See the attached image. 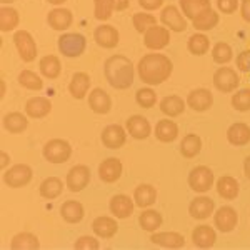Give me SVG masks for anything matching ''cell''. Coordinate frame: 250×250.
<instances>
[{"instance_id":"20","label":"cell","mask_w":250,"mask_h":250,"mask_svg":"<svg viewBox=\"0 0 250 250\" xmlns=\"http://www.w3.org/2000/svg\"><path fill=\"white\" fill-rule=\"evenodd\" d=\"M213 105V95L207 88H195L187 95V107L193 112H205Z\"/></svg>"},{"instance_id":"44","label":"cell","mask_w":250,"mask_h":250,"mask_svg":"<svg viewBox=\"0 0 250 250\" xmlns=\"http://www.w3.org/2000/svg\"><path fill=\"white\" fill-rule=\"evenodd\" d=\"M115 12L114 0H94V17L100 22H105Z\"/></svg>"},{"instance_id":"53","label":"cell","mask_w":250,"mask_h":250,"mask_svg":"<svg viewBox=\"0 0 250 250\" xmlns=\"http://www.w3.org/2000/svg\"><path fill=\"white\" fill-rule=\"evenodd\" d=\"M240 15L245 22H250V0H242L240 2Z\"/></svg>"},{"instance_id":"25","label":"cell","mask_w":250,"mask_h":250,"mask_svg":"<svg viewBox=\"0 0 250 250\" xmlns=\"http://www.w3.org/2000/svg\"><path fill=\"white\" fill-rule=\"evenodd\" d=\"M192 242L197 249H210L217 242V233L210 225H199L192 230Z\"/></svg>"},{"instance_id":"59","label":"cell","mask_w":250,"mask_h":250,"mask_svg":"<svg viewBox=\"0 0 250 250\" xmlns=\"http://www.w3.org/2000/svg\"><path fill=\"white\" fill-rule=\"evenodd\" d=\"M3 95H5V82L2 80V97H3Z\"/></svg>"},{"instance_id":"32","label":"cell","mask_w":250,"mask_h":250,"mask_svg":"<svg viewBox=\"0 0 250 250\" xmlns=\"http://www.w3.org/2000/svg\"><path fill=\"white\" fill-rule=\"evenodd\" d=\"M227 140L229 144L235 147H244L250 142V127L244 122L232 124L227 130Z\"/></svg>"},{"instance_id":"43","label":"cell","mask_w":250,"mask_h":250,"mask_svg":"<svg viewBox=\"0 0 250 250\" xmlns=\"http://www.w3.org/2000/svg\"><path fill=\"white\" fill-rule=\"evenodd\" d=\"M19 83L27 90H34L39 92L43 88V80L40 79V75H37L32 70H22L19 74Z\"/></svg>"},{"instance_id":"2","label":"cell","mask_w":250,"mask_h":250,"mask_svg":"<svg viewBox=\"0 0 250 250\" xmlns=\"http://www.w3.org/2000/svg\"><path fill=\"white\" fill-rule=\"evenodd\" d=\"M134 63L125 55H112L104 63V74H105L107 82L117 90H125L132 87L135 77Z\"/></svg>"},{"instance_id":"6","label":"cell","mask_w":250,"mask_h":250,"mask_svg":"<svg viewBox=\"0 0 250 250\" xmlns=\"http://www.w3.org/2000/svg\"><path fill=\"white\" fill-rule=\"evenodd\" d=\"M213 172L212 168H208L207 165H199V167H193L190 173H188V187L197 193H205L212 188L213 185Z\"/></svg>"},{"instance_id":"55","label":"cell","mask_w":250,"mask_h":250,"mask_svg":"<svg viewBox=\"0 0 250 250\" xmlns=\"http://www.w3.org/2000/svg\"><path fill=\"white\" fill-rule=\"evenodd\" d=\"M115 3V10L117 12H122L128 7V3H130V0H114Z\"/></svg>"},{"instance_id":"5","label":"cell","mask_w":250,"mask_h":250,"mask_svg":"<svg viewBox=\"0 0 250 250\" xmlns=\"http://www.w3.org/2000/svg\"><path fill=\"white\" fill-rule=\"evenodd\" d=\"M34 172L32 167L27 164H15L10 168L3 170V184L10 188H20L25 187L27 184H30Z\"/></svg>"},{"instance_id":"22","label":"cell","mask_w":250,"mask_h":250,"mask_svg":"<svg viewBox=\"0 0 250 250\" xmlns=\"http://www.w3.org/2000/svg\"><path fill=\"white\" fill-rule=\"evenodd\" d=\"M74 22V15L68 9H62V7H57V9L50 10L47 15V23L50 29L54 30H59V32H63L67 30L68 27L72 25Z\"/></svg>"},{"instance_id":"28","label":"cell","mask_w":250,"mask_h":250,"mask_svg":"<svg viewBox=\"0 0 250 250\" xmlns=\"http://www.w3.org/2000/svg\"><path fill=\"white\" fill-rule=\"evenodd\" d=\"M2 125L9 134L17 135L27 130V127H29V119H27L22 112H10V114L3 115Z\"/></svg>"},{"instance_id":"37","label":"cell","mask_w":250,"mask_h":250,"mask_svg":"<svg viewBox=\"0 0 250 250\" xmlns=\"http://www.w3.org/2000/svg\"><path fill=\"white\" fill-rule=\"evenodd\" d=\"M162 213L157 212V210H152V208H147L144 210L142 213L139 215V224L142 227V230L145 232H157L160 227H162Z\"/></svg>"},{"instance_id":"36","label":"cell","mask_w":250,"mask_h":250,"mask_svg":"<svg viewBox=\"0 0 250 250\" xmlns=\"http://www.w3.org/2000/svg\"><path fill=\"white\" fill-rule=\"evenodd\" d=\"M202 150V139L197 134H187L180 142V155L185 159H193Z\"/></svg>"},{"instance_id":"9","label":"cell","mask_w":250,"mask_h":250,"mask_svg":"<svg viewBox=\"0 0 250 250\" xmlns=\"http://www.w3.org/2000/svg\"><path fill=\"white\" fill-rule=\"evenodd\" d=\"M90 184V168L87 165H74V167L68 170L67 179H65V185L70 192L77 193L82 192L87 185Z\"/></svg>"},{"instance_id":"4","label":"cell","mask_w":250,"mask_h":250,"mask_svg":"<svg viewBox=\"0 0 250 250\" xmlns=\"http://www.w3.org/2000/svg\"><path fill=\"white\" fill-rule=\"evenodd\" d=\"M42 154L50 164H65L72 155V147L63 139H52L43 145Z\"/></svg>"},{"instance_id":"45","label":"cell","mask_w":250,"mask_h":250,"mask_svg":"<svg viewBox=\"0 0 250 250\" xmlns=\"http://www.w3.org/2000/svg\"><path fill=\"white\" fill-rule=\"evenodd\" d=\"M212 59L215 63H220V65H225L233 59V50L229 43L225 42H217L212 48Z\"/></svg>"},{"instance_id":"48","label":"cell","mask_w":250,"mask_h":250,"mask_svg":"<svg viewBox=\"0 0 250 250\" xmlns=\"http://www.w3.org/2000/svg\"><path fill=\"white\" fill-rule=\"evenodd\" d=\"M232 107L237 112L250 110V88H242V90L232 95Z\"/></svg>"},{"instance_id":"47","label":"cell","mask_w":250,"mask_h":250,"mask_svg":"<svg viewBox=\"0 0 250 250\" xmlns=\"http://www.w3.org/2000/svg\"><path fill=\"white\" fill-rule=\"evenodd\" d=\"M132 23H134L135 30L139 32V34H145L148 29H152L154 25H157V19L150 14L139 12V14H134V17H132Z\"/></svg>"},{"instance_id":"49","label":"cell","mask_w":250,"mask_h":250,"mask_svg":"<svg viewBox=\"0 0 250 250\" xmlns=\"http://www.w3.org/2000/svg\"><path fill=\"white\" fill-rule=\"evenodd\" d=\"M74 249L75 250H99L100 244H99V240H97L95 237L83 235V237H80V239L75 240Z\"/></svg>"},{"instance_id":"10","label":"cell","mask_w":250,"mask_h":250,"mask_svg":"<svg viewBox=\"0 0 250 250\" xmlns=\"http://www.w3.org/2000/svg\"><path fill=\"white\" fill-rule=\"evenodd\" d=\"M239 222V213L230 205H222V207L213 213V225L217 227V230L229 233L237 227Z\"/></svg>"},{"instance_id":"41","label":"cell","mask_w":250,"mask_h":250,"mask_svg":"<svg viewBox=\"0 0 250 250\" xmlns=\"http://www.w3.org/2000/svg\"><path fill=\"white\" fill-rule=\"evenodd\" d=\"M180 10L187 19H193L204 12L205 9H210V0H179Z\"/></svg>"},{"instance_id":"23","label":"cell","mask_w":250,"mask_h":250,"mask_svg":"<svg viewBox=\"0 0 250 250\" xmlns=\"http://www.w3.org/2000/svg\"><path fill=\"white\" fill-rule=\"evenodd\" d=\"M92 230L100 239H112L119 232V224L114 217L100 215L92 222Z\"/></svg>"},{"instance_id":"34","label":"cell","mask_w":250,"mask_h":250,"mask_svg":"<svg viewBox=\"0 0 250 250\" xmlns=\"http://www.w3.org/2000/svg\"><path fill=\"white\" fill-rule=\"evenodd\" d=\"M160 110H162L164 115L167 117H179L184 114L185 110V102L182 97L179 95H167L160 100Z\"/></svg>"},{"instance_id":"19","label":"cell","mask_w":250,"mask_h":250,"mask_svg":"<svg viewBox=\"0 0 250 250\" xmlns=\"http://www.w3.org/2000/svg\"><path fill=\"white\" fill-rule=\"evenodd\" d=\"M122 162L115 157H110L99 165V179L105 184H114L122 177Z\"/></svg>"},{"instance_id":"7","label":"cell","mask_w":250,"mask_h":250,"mask_svg":"<svg viewBox=\"0 0 250 250\" xmlns=\"http://www.w3.org/2000/svg\"><path fill=\"white\" fill-rule=\"evenodd\" d=\"M240 85V77L232 67H220L213 74V87L222 94H230Z\"/></svg>"},{"instance_id":"54","label":"cell","mask_w":250,"mask_h":250,"mask_svg":"<svg viewBox=\"0 0 250 250\" xmlns=\"http://www.w3.org/2000/svg\"><path fill=\"white\" fill-rule=\"evenodd\" d=\"M0 159H2V162H0L2 170H7V167H9V164H10V155L7 154V152H2V154H0Z\"/></svg>"},{"instance_id":"11","label":"cell","mask_w":250,"mask_h":250,"mask_svg":"<svg viewBox=\"0 0 250 250\" xmlns=\"http://www.w3.org/2000/svg\"><path fill=\"white\" fill-rule=\"evenodd\" d=\"M100 140H102L104 147L112 148V150L124 147L125 142H127V128H124L122 125H119V124L107 125L102 130Z\"/></svg>"},{"instance_id":"3","label":"cell","mask_w":250,"mask_h":250,"mask_svg":"<svg viewBox=\"0 0 250 250\" xmlns=\"http://www.w3.org/2000/svg\"><path fill=\"white\" fill-rule=\"evenodd\" d=\"M59 50L63 57L68 59H77L85 52L87 47V40L82 34H77V32H67V34H62L59 37Z\"/></svg>"},{"instance_id":"31","label":"cell","mask_w":250,"mask_h":250,"mask_svg":"<svg viewBox=\"0 0 250 250\" xmlns=\"http://www.w3.org/2000/svg\"><path fill=\"white\" fill-rule=\"evenodd\" d=\"M219 14L212 9H205L204 12H200L197 17L192 19V25L197 32H208L212 29H215L217 23H219Z\"/></svg>"},{"instance_id":"51","label":"cell","mask_w":250,"mask_h":250,"mask_svg":"<svg viewBox=\"0 0 250 250\" xmlns=\"http://www.w3.org/2000/svg\"><path fill=\"white\" fill-rule=\"evenodd\" d=\"M237 68L240 72H250V50H244L237 55Z\"/></svg>"},{"instance_id":"26","label":"cell","mask_w":250,"mask_h":250,"mask_svg":"<svg viewBox=\"0 0 250 250\" xmlns=\"http://www.w3.org/2000/svg\"><path fill=\"white\" fill-rule=\"evenodd\" d=\"M90 82V75L87 72H77V74L72 75V80L68 83V94L74 97L75 100H82L88 94Z\"/></svg>"},{"instance_id":"38","label":"cell","mask_w":250,"mask_h":250,"mask_svg":"<svg viewBox=\"0 0 250 250\" xmlns=\"http://www.w3.org/2000/svg\"><path fill=\"white\" fill-rule=\"evenodd\" d=\"M10 247L14 250H37L40 247L39 237L32 232H20L12 239Z\"/></svg>"},{"instance_id":"13","label":"cell","mask_w":250,"mask_h":250,"mask_svg":"<svg viewBox=\"0 0 250 250\" xmlns=\"http://www.w3.org/2000/svg\"><path fill=\"white\" fill-rule=\"evenodd\" d=\"M160 22L172 32H185L187 30V20L185 15L180 14V10L175 5H167L160 14Z\"/></svg>"},{"instance_id":"1","label":"cell","mask_w":250,"mask_h":250,"mask_svg":"<svg viewBox=\"0 0 250 250\" xmlns=\"http://www.w3.org/2000/svg\"><path fill=\"white\" fill-rule=\"evenodd\" d=\"M139 77L147 85H160L170 79L173 72L172 60L164 54H147L137 63Z\"/></svg>"},{"instance_id":"39","label":"cell","mask_w":250,"mask_h":250,"mask_svg":"<svg viewBox=\"0 0 250 250\" xmlns=\"http://www.w3.org/2000/svg\"><path fill=\"white\" fill-rule=\"evenodd\" d=\"M39 192L43 199L54 200L63 192V182L59 179V177H48V179H45L42 184H40Z\"/></svg>"},{"instance_id":"46","label":"cell","mask_w":250,"mask_h":250,"mask_svg":"<svg viewBox=\"0 0 250 250\" xmlns=\"http://www.w3.org/2000/svg\"><path fill=\"white\" fill-rule=\"evenodd\" d=\"M135 102L139 107L142 108H152L157 104V94L152 87H144L139 88L135 94Z\"/></svg>"},{"instance_id":"33","label":"cell","mask_w":250,"mask_h":250,"mask_svg":"<svg viewBox=\"0 0 250 250\" xmlns=\"http://www.w3.org/2000/svg\"><path fill=\"white\" fill-rule=\"evenodd\" d=\"M60 215L67 224H79L85 215V210H83V205L77 200H67L60 205Z\"/></svg>"},{"instance_id":"42","label":"cell","mask_w":250,"mask_h":250,"mask_svg":"<svg viewBox=\"0 0 250 250\" xmlns=\"http://www.w3.org/2000/svg\"><path fill=\"white\" fill-rule=\"evenodd\" d=\"M19 22H20L19 12L15 9H12V7L3 5L2 10H0V29H2V32L15 30L19 25Z\"/></svg>"},{"instance_id":"57","label":"cell","mask_w":250,"mask_h":250,"mask_svg":"<svg viewBox=\"0 0 250 250\" xmlns=\"http://www.w3.org/2000/svg\"><path fill=\"white\" fill-rule=\"evenodd\" d=\"M48 3H52V5H62L63 2H67V0H47Z\"/></svg>"},{"instance_id":"24","label":"cell","mask_w":250,"mask_h":250,"mask_svg":"<svg viewBox=\"0 0 250 250\" xmlns=\"http://www.w3.org/2000/svg\"><path fill=\"white\" fill-rule=\"evenodd\" d=\"M52 112V102L47 97H32L25 104V114L30 119H43Z\"/></svg>"},{"instance_id":"27","label":"cell","mask_w":250,"mask_h":250,"mask_svg":"<svg viewBox=\"0 0 250 250\" xmlns=\"http://www.w3.org/2000/svg\"><path fill=\"white\" fill-rule=\"evenodd\" d=\"M154 135L159 142L162 144H170L173 140L179 137V127L177 124L173 122L170 119H164V120H159L155 125V130H154Z\"/></svg>"},{"instance_id":"21","label":"cell","mask_w":250,"mask_h":250,"mask_svg":"<svg viewBox=\"0 0 250 250\" xmlns=\"http://www.w3.org/2000/svg\"><path fill=\"white\" fill-rule=\"evenodd\" d=\"M88 107H90L92 112H95V114H99V115L108 114L112 108L110 95L100 87L94 88V90L90 92V95H88Z\"/></svg>"},{"instance_id":"35","label":"cell","mask_w":250,"mask_h":250,"mask_svg":"<svg viewBox=\"0 0 250 250\" xmlns=\"http://www.w3.org/2000/svg\"><path fill=\"white\" fill-rule=\"evenodd\" d=\"M39 68L40 74L45 79L55 80L60 75V72H62V62H60L57 55H45V57L40 59Z\"/></svg>"},{"instance_id":"15","label":"cell","mask_w":250,"mask_h":250,"mask_svg":"<svg viewBox=\"0 0 250 250\" xmlns=\"http://www.w3.org/2000/svg\"><path fill=\"white\" fill-rule=\"evenodd\" d=\"M150 242L157 247L177 250L185 247V237L179 232H152Z\"/></svg>"},{"instance_id":"8","label":"cell","mask_w":250,"mask_h":250,"mask_svg":"<svg viewBox=\"0 0 250 250\" xmlns=\"http://www.w3.org/2000/svg\"><path fill=\"white\" fill-rule=\"evenodd\" d=\"M14 43L15 48L19 52V57L23 62H32L37 57V43H35L34 37L30 35V32L27 30H17L14 34Z\"/></svg>"},{"instance_id":"17","label":"cell","mask_w":250,"mask_h":250,"mask_svg":"<svg viewBox=\"0 0 250 250\" xmlns=\"http://www.w3.org/2000/svg\"><path fill=\"white\" fill-rule=\"evenodd\" d=\"M135 202L134 199H130L125 193H117L110 199V204H108V208H110V213L115 217V219H128L134 212Z\"/></svg>"},{"instance_id":"40","label":"cell","mask_w":250,"mask_h":250,"mask_svg":"<svg viewBox=\"0 0 250 250\" xmlns=\"http://www.w3.org/2000/svg\"><path fill=\"white\" fill-rule=\"evenodd\" d=\"M187 48L192 55L200 57V55H205L208 52V48H210V40H208V37L204 32H197V34H193L192 37L188 39Z\"/></svg>"},{"instance_id":"14","label":"cell","mask_w":250,"mask_h":250,"mask_svg":"<svg viewBox=\"0 0 250 250\" xmlns=\"http://www.w3.org/2000/svg\"><path fill=\"white\" fill-rule=\"evenodd\" d=\"M94 40L97 45L102 48H115L120 42V35L114 25L102 23L94 30Z\"/></svg>"},{"instance_id":"56","label":"cell","mask_w":250,"mask_h":250,"mask_svg":"<svg viewBox=\"0 0 250 250\" xmlns=\"http://www.w3.org/2000/svg\"><path fill=\"white\" fill-rule=\"evenodd\" d=\"M244 173H245V177L250 180V155L244 160Z\"/></svg>"},{"instance_id":"50","label":"cell","mask_w":250,"mask_h":250,"mask_svg":"<svg viewBox=\"0 0 250 250\" xmlns=\"http://www.w3.org/2000/svg\"><path fill=\"white\" fill-rule=\"evenodd\" d=\"M239 7H240L239 0H217V9L225 15L235 14Z\"/></svg>"},{"instance_id":"58","label":"cell","mask_w":250,"mask_h":250,"mask_svg":"<svg viewBox=\"0 0 250 250\" xmlns=\"http://www.w3.org/2000/svg\"><path fill=\"white\" fill-rule=\"evenodd\" d=\"M0 2H2L3 5H9V3H14L15 0H0Z\"/></svg>"},{"instance_id":"18","label":"cell","mask_w":250,"mask_h":250,"mask_svg":"<svg viewBox=\"0 0 250 250\" xmlns=\"http://www.w3.org/2000/svg\"><path fill=\"white\" fill-rule=\"evenodd\" d=\"M213 210H215V202H213L210 197H205V195L195 197L190 202V205H188V213L195 220L208 219L213 213Z\"/></svg>"},{"instance_id":"29","label":"cell","mask_w":250,"mask_h":250,"mask_svg":"<svg viewBox=\"0 0 250 250\" xmlns=\"http://www.w3.org/2000/svg\"><path fill=\"white\" fill-rule=\"evenodd\" d=\"M215 188H217V193H219L224 200H235L240 193L239 182H237V180L230 175L220 177L215 184Z\"/></svg>"},{"instance_id":"12","label":"cell","mask_w":250,"mask_h":250,"mask_svg":"<svg viewBox=\"0 0 250 250\" xmlns=\"http://www.w3.org/2000/svg\"><path fill=\"white\" fill-rule=\"evenodd\" d=\"M170 42V30L167 27L154 25L144 34V43L148 50H162Z\"/></svg>"},{"instance_id":"52","label":"cell","mask_w":250,"mask_h":250,"mask_svg":"<svg viewBox=\"0 0 250 250\" xmlns=\"http://www.w3.org/2000/svg\"><path fill=\"white\" fill-rule=\"evenodd\" d=\"M139 5L144 10H157L164 5V0H139Z\"/></svg>"},{"instance_id":"30","label":"cell","mask_w":250,"mask_h":250,"mask_svg":"<svg viewBox=\"0 0 250 250\" xmlns=\"http://www.w3.org/2000/svg\"><path fill=\"white\" fill-rule=\"evenodd\" d=\"M134 202L137 207L148 208L157 202V190L150 184H140L134 190Z\"/></svg>"},{"instance_id":"16","label":"cell","mask_w":250,"mask_h":250,"mask_svg":"<svg viewBox=\"0 0 250 250\" xmlns=\"http://www.w3.org/2000/svg\"><path fill=\"white\" fill-rule=\"evenodd\" d=\"M125 128H127V134H130L132 139H135V140H145L152 134L150 122H148L144 115L128 117L127 122H125Z\"/></svg>"}]
</instances>
